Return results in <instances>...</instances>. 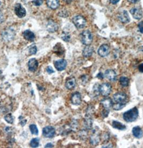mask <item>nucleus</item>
<instances>
[{
  "mask_svg": "<svg viewBox=\"0 0 143 148\" xmlns=\"http://www.w3.org/2000/svg\"><path fill=\"white\" fill-rule=\"evenodd\" d=\"M139 116V112L137 107H134L125 112L123 114V119L127 122H132L136 121Z\"/></svg>",
  "mask_w": 143,
  "mask_h": 148,
  "instance_id": "f257e3e1",
  "label": "nucleus"
},
{
  "mask_svg": "<svg viewBox=\"0 0 143 148\" xmlns=\"http://www.w3.org/2000/svg\"><path fill=\"white\" fill-rule=\"evenodd\" d=\"M16 35L15 31L11 27H8L2 33V37L3 40L9 42L13 40Z\"/></svg>",
  "mask_w": 143,
  "mask_h": 148,
  "instance_id": "f03ea898",
  "label": "nucleus"
},
{
  "mask_svg": "<svg viewBox=\"0 0 143 148\" xmlns=\"http://www.w3.org/2000/svg\"><path fill=\"white\" fill-rule=\"evenodd\" d=\"M93 35L89 30H85L81 34V40L82 43L87 45H90L93 42Z\"/></svg>",
  "mask_w": 143,
  "mask_h": 148,
  "instance_id": "7ed1b4c3",
  "label": "nucleus"
},
{
  "mask_svg": "<svg viewBox=\"0 0 143 148\" xmlns=\"http://www.w3.org/2000/svg\"><path fill=\"white\" fill-rule=\"evenodd\" d=\"M73 23L77 28L82 29L86 25L87 21L83 16L81 15H78L73 18Z\"/></svg>",
  "mask_w": 143,
  "mask_h": 148,
  "instance_id": "20e7f679",
  "label": "nucleus"
},
{
  "mask_svg": "<svg viewBox=\"0 0 143 148\" xmlns=\"http://www.w3.org/2000/svg\"><path fill=\"white\" fill-rule=\"evenodd\" d=\"M101 141V136L98 130L94 129L90 137V143L94 145H98Z\"/></svg>",
  "mask_w": 143,
  "mask_h": 148,
  "instance_id": "39448f33",
  "label": "nucleus"
},
{
  "mask_svg": "<svg viewBox=\"0 0 143 148\" xmlns=\"http://www.w3.org/2000/svg\"><path fill=\"white\" fill-rule=\"evenodd\" d=\"M100 93L104 96H107L112 92V86L109 83H104L99 86Z\"/></svg>",
  "mask_w": 143,
  "mask_h": 148,
  "instance_id": "423d86ee",
  "label": "nucleus"
},
{
  "mask_svg": "<svg viewBox=\"0 0 143 148\" xmlns=\"http://www.w3.org/2000/svg\"><path fill=\"white\" fill-rule=\"evenodd\" d=\"M55 134V130L52 126H46L43 129V135L46 138H52Z\"/></svg>",
  "mask_w": 143,
  "mask_h": 148,
  "instance_id": "0eeeda50",
  "label": "nucleus"
},
{
  "mask_svg": "<svg viewBox=\"0 0 143 148\" xmlns=\"http://www.w3.org/2000/svg\"><path fill=\"white\" fill-rule=\"evenodd\" d=\"M113 99L116 103H126L127 95L124 93L118 92L114 95Z\"/></svg>",
  "mask_w": 143,
  "mask_h": 148,
  "instance_id": "6e6552de",
  "label": "nucleus"
},
{
  "mask_svg": "<svg viewBox=\"0 0 143 148\" xmlns=\"http://www.w3.org/2000/svg\"><path fill=\"white\" fill-rule=\"evenodd\" d=\"M15 13L19 18H23L26 15V10L22 5L17 3L15 7Z\"/></svg>",
  "mask_w": 143,
  "mask_h": 148,
  "instance_id": "1a4fd4ad",
  "label": "nucleus"
},
{
  "mask_svg": "<svg viewBox=\"0 0 143 148\" xmlns=\"http://www.w3.org/2000/svg\"><path fill=\"white\" fill-rule=\"evenodd\" d=\"M67 63L66 60L61 59L58 60L54 62V66L55 68L58 71H62L64 70L67 66Z\"/></svg>",
  "mask_w": 143,
  "mask_h": 148,
  "instance_id": "9d476101",
  "label": "nucleus"
},
{
  "mask_svg": "<svg viewBox=\"0 0 143 148\" xmlns=\"http://www.w3.org/2000/svg\"><path fill=\"white\" fill-rule=\"evenodd\" d=\"M109 46L107 44H103L99 48L98 52L100 57H105L109 54Z\"/></svg>",
  "mask_w": 143,
  "mask_h": 148,
  "instance_id": "9b49d317",
  "label": "nucleus"
},
{
  "mask_svg": "<svg viewBox=\"0 0 143 148\" xmlns=\"http://www.w3.org/2000/svg\"><path fill=\"white\" fill-rule=\"evenodd\" d=\"M130 13L134 18L140 19L143 17V11L138 8H133L130 10Z\"/></svg>",
  "mask_w": 143,
  "mask_h": 148,
  "instance_id": "f8f14e48",
  "label": "nucleus"
},
{
  "mask_svg": "<svg viewBox=\"0 0 143 148\" xmlns=\"http://www.w3.org/2000/svg\"><path fill=\"white\" fill-rule=\"evenodd\" d=\"M46 29L49 32L53 33L58 30V25L53 20H49L46 24Z\"/></svg>",
  "mask_w": 143,
  "mask_h": 148,
  "instance_id": "ddd939ff",
  "label": "nucleus"
},
{
  "mask_svg": "<svg viewBox=\"0 0 143 148\" xmlns=\"http://www.w3.org/2000/svg\"><path fill=\"white\" fill-rule=\"evenodd\" d=\"M27 64L29 71L31 72H35L38 67V62L35 58L30 59Z\"/></svg>",
  "mask_w": 143,
  "mask_h": 148,
  "instance_id": "4468645a",
  "label": "nucleus"
},
{
  "mask_svg": "<svg viewBox=\"0 0 143 148\" xmlns=\"http://www.w3.org/2000/svg\"><path fill=\"white\" fill-rule=\"evenodd\" d=\"M118 19L122 23H126L130 22V18L129 15L126 10H123L118 14Z\"/></svg>",
  "mask_w": 143,
  "mask_h": 148,
  "instance_id": "2eb2a0df",
  "label": "nucleus"
},
{
  "mask_svg": "<svg viewBox=\"0 0 143 148\" xmlns=\"http://www.w3.org/2000/svg\"><path fill=\"white\" fill-rule=\"evenodd\" d=\"M71 102L74 105H80L82 100H81V95L80 93L79 92H76L72 95Z\"/></svg>",
  "mask_w": 143,
  "mask_h": 148,
  "instance_id": "dca6fc26",
  "label": "nucleus"
},
{
  "mask_svg": "<svg viewBox=\"0 0 143 148\" xmlns=\"http://www.w3.org/2000/svg\"><path fill=\"white\" fill-rule=\"evenodd\" d=\"M104 75L109 80L112 81H115L116 80V73L113 70H111V69L107 70L105 72Z\"/></svg>",
  "mask_w": 143,
  "mask_h": 148,
  "instance_id": "f3484780",
  "label": "nucleus"
},
{
  "mask_svg": "<svg viewBox=\"0 0 143 148\" xmlns=\"http://www.w3.org/2000/svg\"><path fill=\"white\" fill-rule=\"evenodd\" d=\"M23 35L25 40H28L29 42H33L35 39V33L30 30H27L24 31L23 33Z\"/></svg>",
  "mask_w": 143,
  "mask_h": 148,
  "instance_id": "a211bd4d",
  "label": "nucleus"
},
{
  "mask_svg": "<svg viewBox=\"0 0 143 148\" xmlns=\"http://www.w3.org/2000/svg\"><path fill=\"white\" fill-rule=\"evenodd\" d=\"M93 52H94L93 47L90 45H87L83 50L82 54L86 58H88L93 54Z\"/></svg>",
  "mask_w": 143,
  "mask_h": 148,
  "instance_id": "6ab92c4d",
  "label": "nucleus"
},
{
  "mask_svg": "<svg viewBox=\"0 0 143 148\" xmlns=\"http://www.w3.org/2000/svg\"><path fill=\"white\" fill-rule=\"evenodd\" d=\"M76 85V80L74 78H69L66 81L65 86L68 90H73V88H74Z\"/></svg>",
  "mask_w": 143,
  "mask_h": 148,
  "instance_id": "aec40b11",
  "label": "nucleus"
},
{
  "mask_svg": "<svg viewBox=\"0 0 143 148\" xmlns=\"http://www.w3.org/2000/svg\"><path fill=\"white\" fill-rule=\"evenodd\" d=\"M132 134L136 138L140 139L143 136V131L142 129L138 127H134L132 129Z\"/></svg>",
  "mask_w": 143,
  "mask_h": 148,
  "instance_id": "412c9836",
  "label": "nucleus"
},
{
  "mask_svg": "<svg viewBox=\"0 0 143 148\" xmlns=\"http://www.w3.org/2000/svg\"><path fill=\"white\" fill-rule=\"evenodd\" d=\"M101 103L103 106V107L106 109H109L112 107L113 102L110 98H105L101 100Z\"/></svg>",
  "mask_w": 143,
  "mask_h": 148,
  "instance_id": "4be33fe9",
  "label": "nucleus"
},
{
  "mask_svg": "<svg viewBox=\"0 0 143 148\" xmlns=\"http://www.w3.org/2000/svg\"><path fill=\"white\" fill-rule=\"evenodd\" d=\"M46 3L50 9H57L59 6V0H46Z\"/></svg>",
  "mask_w": 143,
  "mask_h": 148,
  "instance_id": "5701e85b",
  "label": "nucleus"
},
{
  "mask_svg": "<svg viewBox=\"0 0 143 148\" xmlns=\"http://www.w3.org/2000/svg\"><path fill=\"white\" fill-rule=\"evenodd\" d=\"M93 123V121L92 118L91 117V116L86 115L84 120V124L86 128L89 130L91 129L92 128Z\"/></svg>",
  "mask_w": 143,
  "mask_h": 148,
  "instance_id": "b1692460",
  "label": "nucleus"
},
{
  "mask_svg": "<svg viewBox=\"0 0 143 148\" xmlns=\"http://www.w3.org/2000/svg\"><path fill=\"white\" fill-rule=\"evenodd\" d=\"M112 126L113 128L120 130H124L126 129V127L124 125L122 124L119 121H113L112 123Z\"/></svg>",
  "mask_w": 143,
  "mask_h": 148,
  "instance_id": "393cba45",
  "label": "nucleus"
},
{
  "mask_svg": "<svg viewBox=\"0 0 143 148\" xmlns=\"http://www.w3.org/2000/svg\"><path fill=\"white\" fill-rule=\"evenodd\" d=\"M120 83L123 87H127L129 84V79L127 77L121 76L120 79Z\"/></svg>",
  "mask_w": 143,
  "mask_h": 148,
  "instance_id": "a878e982",
  "label": "nucleus"
},
{
  "mask_svg": "<svg viewBox=\"0 0 143 148\" xmlns=\"http://www.w3.org/2000/svg\"><path fill=\"white\" fill-rule=\"evenodd\" d=\"M40 139L39 138H34L30 141V145L32 148H37L39 145Z\"/></svg>",
  "mask_w": 143,
  "mask_h": 148,
  "instance_id": "bb28decb",
  "label": "nucleus"
},
{
  "mask_svg": "<svg viewBox=\"0 0 143 148\" xmlns=\"http://www.w3.org/2000/svg\"><path fill=\"white\" fill-rule=\"evenodd\" d=\"M29 129L31 133L32 134L35 135H38L39 133V131L37 128V127L36 125L32 124L29 126Z\"/></svg>",
  "mask_w": 143,
  "mask_h": 148,
  "instance_id": "cd10ccee",
  "label": "nucleus"
},
{
  "mask_svg": "<svg viewBox=\"0 0 143 148\" xmlns=\"http://www.w3.org/2000/svg\"><path fill=\"white\" fill-rule=\"evenodd\" d=\"M126 103H116V104H113L112 108L115 110H120L123 108L124 107Z\"/></svg>",
  "mask_w": 143,
  "mask_h": 148,
  "instance_id": "c85d7f7f",
  "label": "nucleus"
},
{
  "mask_svg": "<svg viewBox=\"0 0 143 148\" xmlns=\"http://www.w3.org/2000/svg\"><path fill=\"white\" fill-rule=\"evenodd\" d=\"M5 121H6L7 123H8L9 124H13L14 121V118L13 116L11 114H7L5 117Z\"/></svg>",
  "mask_w": 143,
  "mask_h": 148,
  "instance_id": "c756f323",
  "label": "nucleus"
},
{
  "mask_svg": "<svg viewBox=\"0 0 143 148\" xmlns=\"http://www.w3.org/2000/svg\"><path fill=\"white\" fill-rule=\"evenodd\" d=\"M37 51V47L35 45H32L29 48V52L30 54L31 55H33V54H36Z\"/></svg>",
  "mask_w": 143,
  "mask_h": 148,
  "instance_id": "7c9ffc66",
  "label": "nucleus"
},
{
  "mask_svg": "<svg viewBox=\"0 0 143 148\" xmlns=\"http://www.w3.org/2000/svg\"><path fill=\"white\" fill-rule=\"evenodd\" d=\"M61 38L65 42H69L71 38L70 35L67 32H63L61 35Z\"/></svg>",
  "mask_w": 143,
  "mask_h": 148,
  "instance_id": "2f4dec72",
  "label": "nucleus"
},
{
  "mask_svg": "<svg viewBox=\"0 0 143 148\" xmlns=\"http://www.w3.org/2000/svg\"><path fill=\"white\" fill-rule=\"evenodd\" d=\"M79 135L80 136L81 139H86L87 137L88 136V133L86 130H81L79 133Z\"/></svg>",
  "mask_w": 143,
  "mask_h": 148,
  "instance_id": "473e14b6",
  "label": "nucleus"
},
{
  "mask_svg": "<svg viewBox=\"0 0 143 148\" xmlns=\"http://www.w3.org/2000/svg\"><path fill=\"white\" fill-rule=\"evenodd\" d=\"M102 139H103V143H106L109 140V134L107 133H105L102 136Z\"/></svg>",
  "mask_w": 143,
  "mask_h": 148,
  "instance_id": "72a5a7b5",
  "label": "nucleus"
},
{
  "mask_svg": "<svg viewBox=\"0 0 143 148\" xmlns=\"http://www.w3.org/2000/svg\"><path fill=\"white\" fill-rule=\"evenodd\" d=\"M78 123L76 120H74L72 122L71 125V128L72 130H76L78 128Z\"/></svg>",
  "mask_w": 143,
  "mask_h": 148,
  "instance_id": "f704fd0d",
  "label": "nucleus"
},
{
  "mask_svg": "<svg viewBox=\"0 0 143 148\" xmlns=\"http://www.w3.org/2000/svg\"><path fill=\"white\" fill-rule=\"evenodd\" d=\"M32 3L36 6H40L43 3V0H33Z\"/></svg>",
  "mask_w": 143,
  "mask_h": 148,
  "instance_id": "c9c22d12",
  "label": "nucleus"
},
{
  "mask_svg": "<svg viewBox=\"0 0 143 148\" xmlns=\"http://www.w3.org/2000/svg\"><path fill=\"white\" fill-rule=\"evenodd\" d=\"M109 110L108 109H105V110H103L102 112V117H108V114H109Z\"/></svg>",
  "mask_w": 143,
  "mask_h": 148,
  "instance_id": "e433bc0d",
  "label": "nucleus"
},
{
  "mask_svg": "<svg viewBox=\"0 0 143 148\" xmlns=\"http://www.w3.org/2000/svg\"><path fill=\"white\" fill-rule=\"evenodd\" d=\"M46 71L49 74H52L54 72L53 68H52V67L50 66H48V67L46 68Z\"/></svg>",
  "mask_w": 143,
  "mask_h": 148,
  "instance_id": "4c0bfd02",
  "label": "nucleus"
},
{
  "mask_svg": "<svg viewBox=\"0 0 143 148\" xmlns=\"http://www.w3.org/2000/svg\"><path fill=\"white\" fill-rule=\"evenodd\" d=\"M138 29L139 31L143 33V22H140L138 24Z\"/></svg>",
  "mask_w": 143,
  "mask_h": 148,
  "instance_id": "58836bf2",
  "label": "nucleus"
},
{
  "mask_svg": "<svg viewBox=\"0 0 143 148\" xmlns=\"http://www.w3.org/2000/svg\"><path fill=\"white\" fill-rule=\"evenodd\" d=\"M3 21H4V16H3V13H2L1 11H0V24L3 22Z\"/></svg>",
  "mask_w": 143,
  "mask_h": 148,
  "instance_id": "ea45409f",
  "label": "nucleus"
},
{
  "mask_svg": "<svg viewBox=\"0 0 143 148\" xmlns=\"http://www.w3.org/2000/svg\"><path fill=\"white\" fill-rule=\"evenodd\" d=\"M139 71L142 73H143V63L140 64L138 66Z\"/></svg>",
  "mask_w": 143,
  "mask_h": 148,
  "instance_id": "a19ab883",
  "label": "nucleus"
},
{
  "mask_svg": "<svg viewBox=\"0 0 143 148\" xmlns=\"http://www.w3.org/2000/svg\"><path fill=\"white\" fill-rule=\"evenodd\" d=\"M53 145L51 143H48L46 144L45 146V148H53Z\"/></svg>",
  "mask_w": 143,
  "mask_h": 148,
  "instance_id": "79ce46f5",
  "label": "nucleus"
},
{
  "mask_svg": "<svg viewBox=\"0 0 143 148\" xmlns=\"http://www.w3.org/2000/svg\"><path fill=\"white\" fill-rule=\"evenodd\" d=\"M120 1V0H110V2L111 3L113 4V5H116L117 3L119 2Z\"/></svg>",
  "mask_w": 143,
  "mask_h": 148,
  "instance_id": "37998d69",
  "label": "nucleus"
},
{
  "mask_svg": "<svg viewBox=\"0 0 143 148\" xmlns=\"http://www.w3.org/2000/svg\"><path fill=\"white\" fill-rule=\"evenodd\" d=\"M20 123H21V126H22L23 127V126H24L26 125V123H27V120L23 119V120H22L21 121Z\"/></svg>",
  "mask_w": 143,
  "mask_h": 148,
  "instance_id": "c03bdc74",
  "label": "nucleus"
},
{
  "mask_svg": "<svg viewBox=\"0 0 143 148\" xmlns=\"http://www.w3.org/2000/svg\"><path fill=\"white\" fill-rule=\"evenodd\" d=\"M103 77H104V76H103V74L102 73H98V76H97V78H98V79H103Z\"/></svg>",
  "mask_w": 143,
  "mask_h": 148,
  "instance_id": "a18cd8bd",
  "label": "nucleus"
},
{
  "mask_svg": "<svg viewBox=\"0 0 143 148\" xmlns=\"http://www.w3.org/2000/svg\"><path fill=\"white\" fill-rule=\"evenodd\" d=\"M102 148H112V144H109L107 145H105L102 147Z\"/></svg>",
  "mask_w": 143,
  "mask_h": 148,
  "instance_id": "49530a36",
  "label": "nucleus"
},
{
  "mask_svg": "<svg viewBox=\"0 0 143 148\" xmlns=\"http://www.w3.org/2000/svg\"><path fill=\"white\" fill-rule=\"evenodd\" d=\"M129 2H130L131 3H137V2H138L139 0H128Z\"/></svg>",
  "mask_w": 143,
  "mask_h": 148,
  "instance_id": "de8ad7c7",
  "label": "nucleus"
},
{
  "mask_svg": "<svg viewBox=\"0 0 143 148\" xmlns=\"http://www.w3.org/2000/svg\"><path fill=\"white\" fill-rule=\"evenodd\" d=\"M63 1H65V2H66L67 3H69L72 1V0H63Z\"/></svg>",
  "mask_w": 143,
  "mask_h": 148,
  "instance_id": "09e8293b",
  "label": "nucleus"
},
{
  "mask_svg": "<svg viewBox=\"0 0 143 148\" xmlns=\"http://www.w3.org/2000/svg\"><path fill=\"white\" fill-rule=\"evenodd\" d=\"M143 48H142V51H143V47H142Z\"/></svg>",
  "mask_w": 143,
  "mask_h": 148,
  "instance_id": "8fccbe9b",
  "label": "nucleus"
},
{
  "mask_svg": "<svg viewBox=\"0 0 143 148\" xmlns=\"http://www.w3.org/2000/svg\"><path fill=\"white\" fill-rule=\"evenodd\" d=\"M0 5H1V0H0Z\"/></svg>",
  "mask_w": 143,
  "mask_h": 148,
  "instance_id": "3c124183",
  "label": "nucleus"
}]
</instances>
